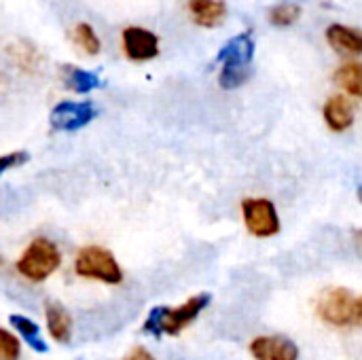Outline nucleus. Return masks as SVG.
I'll return each instance as SVG.
<instances>
[{
    "label": "nucleus",
    "instance_id": "dca6fc26",
    "mask_svg": "<svg viewBox=\"0 0 362 360\" xmlns=\"http://www.w3.org/2000/svg\"><path fill=\"white\" fill-rule=\"evenodd\" d=\"M8 323L15 327V331L19 333V337H21L23 342H28V346H30L34 352L45 354V352L49 350V348H47V344H45V342H42V337H40V329H38V325H36L34 320H30L28 316H21V314H11Z\"/></svg>",
    "mask_w": 362,
    "mask_h": 360
},
{
    "label": "nucleus",
    "instance_id": "b1692460",
    "mask_svg": "<svg viewBox=\"0 0 362 360\" xmlns=\"http://www.w3.org/2000/svg\"><path fill=\"white\" fill-rule=\"evenodd\" d=\"M354 246H356V250L361 252L362 257V229H356V231H354Z\"/></svg>",
    "mask_w": 362,
    "mask_h": 360
},
{
    "label": "nucleus",
    "instance_id": "4468645a",
    "mask_svg": "<svg viewBox=\"0 0 362 360\" xmlns=\"http://www.w3.org/2000/svg\"><path fill=\"white\" fill-rule=\"evenodd\" d=\"M6 55L11 57V62L15 66H19L25 72H36L42 64V55L28 40H15V42L6 45Z\"/></svg>",
    "mask_w": 362,
    "mask_h": 360
},
{
    "label": "nucleus",
    "instance_id": "9d476101",
    "mask_svg": "<svg viewBox=\"0 0 362 360\" xmlns=\"http://www.w3.org/2000/svg\"><path fill=\"white\" fill-rule=\"evenodd\" d=\"M322 117L331 132L341 134L354 123V106L346 95H331L322 106Z\"/></svg>",
    "mask_w": 362,
    "mask_h": 360
},
{
    "label": "nucleus",
    "instance_id": "f8f14e48",
    "mask_svg": "<svg viewBox=\"0 0 362 360\" xmlns=\"http://www.w3.org/2000/svg\"><path fill=\"white\" fill-rule=\"evenodd\" d=\"M45 320H47V331L53 337V342L68 344L72 339V318L59 301L45 303Z\"/></svg>",
    "mask_w": 362,
    "mask_h": 360
},
{
    "label": "nucleus",
    "instance_id": "20e7f679",
    "mask_svg": "<svg viewBox=\"0 0 362 360\" xmlns=\"http://www.w3.org/2000/svg\"><path fill=\"white\" fill-rule=\"evenodd\" d=\"M316 312L320 320L331 327H356V297L348 289H327L318 297Z\"/></svg>",
    "mask_w": 362,
    "mask_h": 360
},
{
    "label": "nucleus",
    "instance_id": "a211bd4d",
    "mask_svg": "<svg viewBox=\"0 0 362 360\" xmlns=\"http://www.w3.org/2000/svg\"><path fill=\"white\" fill-rule=\"evenodd\" d=\"M301 17V6L293 2H282L269 8V23L276 28H288Z\"/></svg>",
    "mask_w": 362,
    "mask_h": 360
},
{
    "label": "nucleus",
    "instance_id": "7ed1b4c3",
    "mask_svg": "<svg viewBox=\"0 0 362 360\" xmlns=\"http://www.w3.org/2000/svg\"><path fill=\"white\" fill-rule=\"evenodd\" d=\"M74 272L81 278L104 282L110 286H117L123 282V269L115 255L108 248L102 246H85L74 257Z\"/></svg>",
    "mask_w": 362,
    "mask_h": 360
},
{
    "label": "nucleus",
    "instance_id": "ddd939ff",
    "mask_svg": "<svg viewBox=\"0 0 362 360\" xmlns=\"http://www.w3.org/2000/svg\"><path fill=\"white\" fill-rule=\"evenodd\" d=\"M187 8L191 19L202 28H216L227 15L225 0H189Z\"/></svg>",
    "mask_w": 362,
    "mask_h": 360
},
{
    "label": "nucleus",
    "instance_id": "f03ea898",
    "mask_svg": "<svg viewBox=\"0 0 362 360\" xmlns=\"http://www.w3.org/2000/svg\"><path fill=\"white\" fill-rule=\"evenodd\" d=\"M62 265V252L49 238H34L17 261V274L28 282H45Z\"/></svg>",
    "mask_w": 362,
    "mask_h": 360
},
{
    "label": "nucleus",
    "instance_id": "423d86ee",
    "mask_svg": "<svg viewBox=\"0 0 362 360\" xmlns=\"http://www.w3.org/2000/svg\"><path fill=\"white\" fill-rule=\"evenodd\" d=\"M98 117V108L93 102H59L49 115V123L57 132H76L85 125H89Z\"/></svg>",
    "mask_w": 362,
    "mask_h": 360
},
{
    "label": "nucleus",
    "instance_id": "9b49d317",
    "mask_svg": "<svg viewBox=\"0 0 362 360\" xmlns=\"http://www.w3.org/2000/svg\"><path fill=\"white\" fill-rule=\"evenodd\" d=\"M327 42L341 55H362V32L344 23H331L325 32Z\"/></svg>",
    "mask_w": 362,
    "mask_h": 360
},
{
    "label": "nucleus",
    "instance_id": "6ab92c4d",
    "mask_svg": "<svg viewBox=\"0 0 362 360\" xmlns=\"http://www.w3.org/2000/svg\"><path fill=\"white\" fill-rule=\"evenodd\" d=\"M74 42L87 53V55H98L100 49H102V42L95 34V30L89 25V23H76L74 28Z\"/></svg>",
    "mask_w": 362,
    "mask_h": 360
},
{
    "label": "nucleus",
    "instance_id": "39448f33",
    "mask_svg": "<svg viewBox=\"0 0 362 360\" xmlns=\"http://www.w3.org/2000/svg\"><path fill=\"white\" fill-rule=\"evenodd\" d=\"M242 219L250 236L267 240L280 233V216L276 204L265 197H248L242 202Z\"/></svg>",
    "mask_w": 362,
    "mask_h": 360
},
{
    "label": "nucleus",
    "instance_id": "0eeeda50",
    "mask_svg": "<svg viewBox=\"0 0 362 360\" xmlns=\"http://www.w3.org/2000/svg\"><path fill=\"white\" fill-rule=\"evenodd\" d=\"M255 360H299V348L284 335H259L248 346Z\"/></svg>",
    "mask_w": 362,
    "mask_h": 360
},
{
    "label": "nucleus",
    "instance_id": "393cba45",
    "mask_svg": "<svg viewBox=\"0 0 362 360\" xmlns=\"http://www.w3.org/2000/svg\"><path fill=\"white\" fill-rule=\"evenodd\" d=\"M356 325L362 327V297H356Z\"/></svg>",
    "mask_w": 362,
    "mask_h": 360
},
{
    "label": "nucleus",
    "instance_id": "f3484780",
    "mask_svg": "<svg viewBox=\"0 0 362 360\" xmlns=\"http://www.w3.org/2000/svg\"><path fill=\"white\" fill-rule=\"evenodd\" d=\"M66 87L74 93H89L93 89H98L102 85L100 76L91 70H83V68H68L66 70Z\"/></svg>",
    "mask_w": 362,
    "mask_h": 360
},
{
    "label": "nucleus",
    "instance_id": "5701e85b",
    "mask_svg": "<svg viewBox=\"0 0 362 360\" xmlns=\"http://www.w3.org/2000/svg\"><path fill=\"white\" fill-rule=\"evenodd\" d=\"M121 360H157L144 346H136V348H132L125 356Z\"/></svg>",
    "mask_w": 362,
    "mask_h": 360
},
{
    "label": "nucleus",
    "instance_id": "1a4fd4ad",
    "mask_svg": "<svg viewBox=\"0 0 362 360\" xmlns=\"http://www.w3.org/2000/svg\"><path fill=\"white\" fill-rule=\"evenodd\" d=\"M255 57V40L250 32H242L225 42V47L218 51L221 66H244L250 68V62Z\"/></svg>",
    "mask_w": 362,
    "mask_h": 360
},
{
    "label": "nucleus",
    "instance_id": "aec40b11",
    "mask_svg": "<svg viewBox=\"0 0 362 360\" xmlns=\"http://www.w3.org/2000/svg\"><path fill=\"white\" fill-rule=\"evenodd\" d=\"M250 76V68L244 66H221V74H218V85L223 89H238L242 87Z\"/></svg>",
    "mask_w": 362,
    "mask_h": 360
},
{
    "label": "nucleus",
    "instance_id": "a878e982",
    "mask_svg": "<svg viewBox=\"0 0 362 360\" xmlns=\"http://www.w3.org/2000/svg\"><path fill=\"white\" fill-rule=\"evenodd\" d=\"M0 267H2V257H0Z\"/></svg>",
    "mask_w": 362,
    "mask_h": 360
},
{
    "label": "nucleus",
    "instance_id": "2eb2a0df",
    "mask_svg": "<svg viewBox=\"0 0 362 360\" xmlns=\"http://www.w3.org/2000/svg\"><path fill=\"white\" fill-rule=\"evenodd\" d=\"M335 83L348 93V95H354V98H361L362 100V64L361 62H346L341 64L335 74H333Z\"/></svg>",
    "mask_w": 362,
    "mask_h": 360
},
{
    "label": "nucleus",
    "instance_id": "412c9836",
    "mask_svg": "<svg viewBox=\"0 0 362 360\" xmlns=\"http://www.w3.org/2000/svg\"><path fill=\"white\" fill-rule=\"evenodd\" d=\"M21 342L17 335L0 327V360H19Z\"/></svg>",
    "mask_w": 362,
    "mask_h": 360
},
{
    "label": "nucleus",
    "instance_id": "f257e3e1",
    "mask_svg": "<svg viewBox=\"0 0 362 360\" xmlns=\"http://www.w3.org/2000/svg\"><path fill=\"white\" fill-rule=\"evenodd\" d=\"M210 301H212V297L208 293H199L176 308L157 306L148 312V316L142 325V331L155 339H161L163 335L176 337L199 318V314L210 306Z\"/></svg>",
    "mask_w": 362,
    "mask_h": 360
},
{
    "label": "nucleus",
    "instance_id": "6e6552de",
    "mask_svg": "<svg viewBox=\"0 0 362 360\" xmlns=\"http://www.w3.org/2000/svg\"><path fill=\"white\" fill-rule=\"evenodd\" d=\"M123 51L134 62H148L159 53V36L151 30L129 25L123 30Z\"/></svg>",
    "mask_w": 362,
    "mask_h": 360
},
{
    "label": "nucleus",
    "instance_id": "4be33fe9",
    "mask_svg": "<svg viewBox=\"0 0 362 360\" xmlns=\"http://www.w3.org/2000/svg\"><path fill=\"white\" fill-rule=\"evenodd\" d=\"M28 161H30V153L28 151H11V153L0 155V178L6 172L15 170V168H19L23 163H28Z\"/></svg>",
    "mask_w": 362,
    "mask_h": 360
}]
</instances>
